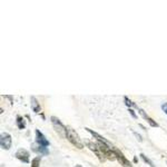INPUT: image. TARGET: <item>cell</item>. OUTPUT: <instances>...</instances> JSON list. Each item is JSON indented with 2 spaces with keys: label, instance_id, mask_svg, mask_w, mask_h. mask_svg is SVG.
<instances>
[{
  "label": "cell",
  "instance_id": "1",
  "mask_svg": "<svg viewBox=\"0 0 167 167\" xmlns=\"http://www.w3.org/2000/svg\"><path fill=\"white\" fill-rule=\"evenodd\" d=\"M66 138L68 139V142L70 143L71 145H74L76 148H78V149H83L84 148V144L81 142V139L79 138V136H78V134L70 127H67Z\"/></svg>",
  "mask_w": 167,
  "mask_h": 167
},
{
  "label": "cell",
  "instance_id": "2",
  "mask_svg": "<svg viewBox=\"0 0 167 167\" xmlns=\"http://www.w3.org/2000/svg\"><path fill=\"white\" fill-rule=\"evenodd\" d=\"M50 120H51V124H52V126H54L55 130H56L59 135H61V136H64V137H66L67 127H65V125L60 121V119H59L58 117L51 116L50 117Z\"/></svg>",
  "mask_w": 167,
  "mask_h": 167
},
{
  "label": "cell",
  "instance_id": "3",
  "mask_svg": "<svg viewBox=\"0 0 167 167\" xmlns=\"http://www.w3.org/2000/svg\"><path fill=\"white\" fill-rule=\"evenodd\" d=\"M11 144H13V138L10 136V134L1 133V135H0V146H1V148L6 150L10 149Z\"/></svg>",
  "mask_w": 167,
  "mask_h": 167
},
{
  "label": "cell",
  "instance_id": "4",
  "mask_svg": "<svg viewBox=\"0 0 167 167\" xmlns=\"http://www.w3.org/2000/svg\"><path fill=\"white\" fill-rule=\"evenodd\" d=\"M86 144H87V146L89 147V149L92 150V151H94V153L96 154V156L98 157V159H99V162H101V163H104L105 160H106V157H105V155L103 154V151L100 150L99 146L97 145V143L87 142Z\"/></svg>",
  "mask_w": 167,
  "mask_h": 167
},
{
  "label": "cell",
  "instance_id": "5",
  "mask_svg": "<svg viewBox=\"0 0 167 167\" xmlns=\"http://www.w3.org/2000/svg\"><path fill=\"white\" fill-rule=\"evenodd\" d=\"M114 151H115V155H116V159L119 162V164H120L123 167H133V164L130 163L128 159L126 158L125 156H124V154L121 153L119 149H117V148H115L114 147Z\"/></svg>",
  "mask_w": 167,
  "mask_h": 167
},
{
  "label": "cell",
  "instance_id": "6",
  "mask_svg": "<svg viewBox=\"0 0 167 167\" xmlns=\"http://www.w3.org/2000/svg\"><path fill=\"white\" fill-rule=\"evenodd\" d=\"M15 156H16L17 159H19V160H21L22 163H29V151L27 149H25V148H19V149L16 151V154H15Z\"/></svg>",
  "mask_w": 167,
  "mask_h": 167
},
{
  "label": "cell",
  "instance_id": "7",
  "mask_svg": "<svg viewBox=\"0 0 167 167\" xmlns=\"http://www.w3.org/2000/svg\"><path fill=\"white\" fill-rule=\"evenodd\" d=\"M36 143L38 145H41V146L45 147L49 146V140L39 129H36Z\"/></svg>",
  "mask_w": 167,
  "mask_h": 167
},
{
  "label": "cell",
  "instance_id": "8",
  "mask_svg": "<svg viewBox=\"0 0 167 167\" xmlns=\"http://www.w3.org/2000/svg\"><path fill=\"white\" fill-rule=\"evenodd\" d=\"M85 129L87 130L88 133H90V134H92V136H94V137L96 138V139H97V140H98V142H99V143H103V144H106V145H108V146L113 147V146H112V144H110V143H109L108 140L106 139V138L103 137V136H101V135H99V134H98V133H96V132H94V130L90 129V128H85Z\"/></svg>",
  "mask_w": 167,
  "mask_h": 167
},
{
  "label": "cell",
  "instance_id": "9",
  "mask_svg": "<svg viewBox=\"0 0 167 167\" xmlns=\"http://www.w3.org/2000/svg\"><path fill=\"white\" fill-rule=\"evenodd\" d=\"M31 148H33V151H36L37 154L45 155V156L49 154V150H48V148L45 147V146H41V145H37V146H36V145H33Z\"/></svg>",
  "mask_w": 167,
  "mask_h": 167
},
{
  "label": "cell",
  "instance_id": "10",
  "mask_svg": "<svg viewBox=\"0 0 167 167\" xmlns=\"http://www.w3.org/2000/svg\"><path fill=\"white\" fill-rule=\"evenodd\" d=\"M30 105H31V109H33V112L36 114L40 113L41 112V107H40V104L38 103V100L36 99V97H31L30 98Z\"/></svg>",
  "mask_w": 167,
  "mask_h": 167
},
{
  "label": "cell",
  "instance_id": "11",
  "mask_svg": "<svg viewBox=\"0 0 167 167\" xmlns=\"http://www.w3.org/2000/svg\"><path fill=\"white\" fill-rule=\"evenodd\" d=\"M138 110H139V113H140V115H142V116L144 117L145 119H146V121L148 123V124H149L150 126H151V127H158V124H157V123H156V121H155L154 119H153V118H150V117L148 116V115H147V114L145 113V112H144V110H143L142 108H139Z\"/></svg>",
  "mask_w": 167,
  "mask_h": 167
},
{
  "label": "cell",
  "instance_id": "12",
  "mask_svg": "<svg viewBox=\"0 0 167 167\" xmlns=\"http://www.w3.org/2000/svg\"><path fill=\"white\" fill-rule=\"evenodd\" d=\"M17 127L19 128V129H25V127H26V121L25 119H24V117H21V116H17Z\"/></svg>",
  "mask_w": 167,
  "mask_h": 167
},
{
  "label": "cell",
  "instance_id": "13",
  "mask_svg": "<svg viewBox=\"0 0 167 167\" xmlns=\"http://www.w3.org/2000/svg\"><path fill=\"white\" fill-rule=\"evenodd\" d=\"M139 156H140V157H142L143 160H144V162H145V163H146V164H148V165H149L150 167H155L154 163H153V162H151V160H150V159L148 158V157H147V156H146V155H145V154H143V153H142V154L139 155Z\"/></svg>",
  "mask_w": 167,
  "mask_h": 167
},
{
  "label": "cell",
  "instance_id": "14",
  "mask_svg": "<svg viewBox=\"0 0 167 167\" xmlns=\"http://www.w3.org/2000/svg\"><path fill=\"white\" fill-rule=\"evenodd\" d=\"M40 160H41V157L40 156H37L31 160V167H39L40 165Z\"/></svg>",
  "mask_w": 167,
  "mask_h": 167
},
{
  "label": "cell",
  "instance_id": "15",
  "mask_svg": "<svg viewBox=\"0 0 167 167\" xmlns=\"http://www.w3.org/2000/svg\"><path fill=\"white\" fill-rule=\"evenodd\" d=\"M124 99H125V104L128 106V107H137V105L133 103L130 99H128V97H124Z\"/></svg>",
  "mask_w": 167,
  "mask_h": 167
},
{
  "label": "cell",
  "instance_id": "16",
  "mask_svg": "<svg viewBox=\"0 0 167 167\" xmlns=\"http://www.w3.org/2000/svg\"><path fill=\"white\" fill-rule=\"evenodd\" d=\"M128 112H129V114L132 115V116H133V118H137V116H136V114H135V112H134V110H133L132 108L128 109Z\"/></svg>",
  "mask_w": 167,
  "mask_h": 167
},
{
  "label": "cell",
  "instance_id": "17",
  "mask_svg": "<svg viewBox=\"0 0 167 167\" xmlns=\"http://www.w3.org/2000/svg\"><path fill=\"white\" fill-rule=\"evenodd\" d=\"M162 109L164 110V113L167 115V103H165V104L162 105Z\"/></svg>",
  "mask_w": 167,
  "mask_h": 167
},
{
  "label": "cell",
  "instance_id": "18",
  "mask_svg": "<svg viewBox=\"0 0 167 167\" xmlns=\"http://www.w3.org/2000/svg\"><path fill=\"white\" fill-rule=\"evenodd\" d=\"M134 135H135V136L137 137V139L139 140V142H142V140H143V139H142V136H140V135H138L137 133H134Z\"/></svg>",
  "mask_w": 167,
  "mask_h": 167
},
{
  "label": "cell",
  "instance_id": "19",
  "mask_svg": "<svg viewBox=\"0 0 167 167\" xmlns=\"http://www.w3.org/2000/svg\"><path fill=\"white\" fill-rule=\"evenodd\" d=\"M134 163H137V157H134Z\"/></svg>",
  "mask_w": 167,
  "mask_h": 167
},
{
  "label": "cell",
  "instance_id": "20",
  "mask_svg": "<svg viewBox=\"0 0 167 167\" xmlns=\"http://www.w3.org/2000/svg\"><path fill=\"white\" fill-rule=\"evenodd\" d=\"M76 167H83L81 165H76Z\"/></svg>",
  "mask_w": 167,
  "mask_h": 167
}]
</instances>
